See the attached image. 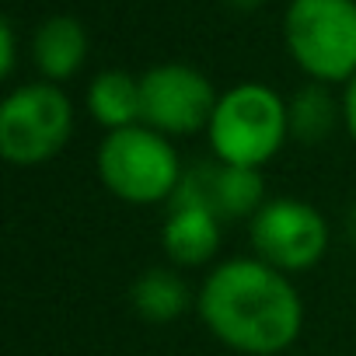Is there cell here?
<instances>
[{
  "label": "cell",
  "mask_w": 356,
  "mask_h": 356,
  "mask_svg": "<svg viewBox=\"0 0 356 356\" xmlns=\"http://www.w3.org/2000/svg\"><path fill=\"white\" fill-rule=\"evenodd\" d=\"M207 328L231 349L273 356L286 349L304 325V304L286 273L262 259H231L217 266L200 290Z\"/></svg>",
  "instance_id": "obj_1"
},
{
  "label": "cell",
  "mask_w": 356,
  "mask_h": 356,
  "mask_svg": "<svg viewBox=\"0 0 356 356\" xmlns=\"http://www.w3.org/2000/svg\"><path fill=\"white\" fill-rule=\"evenodd\" d=\"M98 178L115 200L150 207L175 196L182 182V164L164 133L136 122L105 133L98 147Z\"/></svg>",
  "instance_id": "obj_2"
},
{
  "label": "cell",
  "mask_w": 356,
  "mask_h": 356,
  "mask_svg": "<svg viewBox=\"0 0 356 356\" xmlns=\"http://www.w3.org/2000/svg\"><path fill=\"white\" fill-rule=\"evenodd\" d=\"M283 39L311 81L346 84L356 74V0H293Z\"/></svg>",
  "instance_id": "obj_3"
},
{
  "label": "cell",
  "mask_w": 356,
  "mask_h": 356,
  "mask_svg": "<svg viewBox=\"0 0 356 356\" xmlns=\"http://www.w3.org/2000/svg\"><path fill=\"white\" fill-rule=\"evenodd\" d=\"M207 133L213 157L241 168H262L290 140L286 102L266 84H238L220 95Z\"/></svg>",
  "instance_id": "obj_4"
},
{
  "label": "cell",
  "mask_w": 356,
  "mask_h": 356,
  "mask_svg": "<svg viewBox=\"0 0 356 356\" xmlns=\"http://www.w3.org/2000/svg\"><path fill=\"white\" fill-rule=\"evenodd\" d=\"M74 129L70 98L53 84H25L0 105V154L18 168H35L53 161Z\"/></svg>",
  "instance_id": "obj_5"
},
{
  "label": "cell",
  "mask_w": 356,
  "mask_h": 356,
  "mask_svg": "<svg viewBox=\"0 0 356 356\" xmlns=\"http://www.w3.org/2000/svg\"><path fill=\"white\" fill-rule=\"evenodd\" d=\"M143 95V126L164 133V136H189L203 126H210L217 108L213 84L186 63H161L150 67L140 77Z\"/></svg>",
  "instance_id": "obj_6"
},
{
  "label": "cell",
  "mask_w": 356,
  "mask_h": 356,
  "mask_svg": "<svg viewBox=\"0 0 356 356\" xmlns=\"http://www.w3.org/2000/svg\"><path fill=\"white\" fill-rule=\"evenodd\" d=\"M255 259L276 266L280 273L311 269L328 248L325 217L300 200H273L252 217Z\"/></svg>",
  "instance_id": "obj_7"
},
{
  "label": "cell",
  "mask_w": 356,
  "mask_h": 356,
  "mask_svg": "<svg viewBox=\"0 0 356 356\" xmlns=\"http://www.w3.org/2000/svg\"><path fill=\"white\" fill-rule=\"evenodd\" d=\"M168 207H196L213 213L220 224L255 217L262 210V175L259 168L227 164L220 157L200 161L196 168L182 171V182Z\"/></svg>",
  "instance_id": "obj_8"
},
{
  "label": "cell",
  "mask_w": 356,
  "mask_h": 356,
  "mask_svg": "<svg viewBox=\"0 0 356 356\" xmlns=\"http://www.w3.org/2000/svg\"><path fill=\"white\" fill-rule=\"evenodd\" d=\"M84 56H88V32L77 18L56 15V18H46L35 29L32 60H35V67L46 81H53V84L70 81L81 70Z\"/></svg>",
  "instance_id": "obj_9"
},
{
  "label": "cell",
  "mask_w": 356,
  "mask_h": 356,
  "mask_svg": "<svg viewBox=\"0 0 356 356\" xmlns=\"http://www.w3.org/2000/svg\"><path fill=\"white\" fill-rule=\"evenodd\" d=\"M161 241L175 266H203L220 248V220L196 207H168Z\"/></svg>",
  "instance_id": "obj_10"
},
{
  "label": "cell",
  "mask_w": 356,
  "mask_h": 356,
  "mask_svg": "<svg viewBox=\"0 0 356 356\" xmlns=\"http://www.w3.org/2000/svg\"><path fill=\"white\" fill-rule=\"evenodd\" d=\"M88 108H91L95 122L105 126L108 133L143 122L140 81L126 70H102L88 88Z\"/></svg>",
  "instance_id": "obj_11"
},
{
  "label": "cell",
  "mask_w": 356,
  "mask_h": 356,
  "mask_svg": "<svg viewBox=\"0 0 356 356\" xmlns=\"http://www.w3.org/2000/svg\"><path fill=\"white\" fill-rule=\"evenodd\" d=\"M342 119V102L332 98L325 84H304L290 102H286V126L297 143H321Z\"/></svg>",
  "instance_id": "obj_12"
},
{
  "label": "cell",
  "mask_w": 356,
  "mask_h": 356,
  "mask_svg": "<svg viewBox=\"0 0 356 356\" xmlns=\"http://www.w3.org/2000/svg\"><path fill=\"white\" fill-rule=\"evenodd\" d=\"M129 300H133V311L147 321H175L189 307V286L178 273L154 266L129 286Z\"/></svg>",
  "instance_id": "obj_13"
},
{
  "label": "cell",
  "mask_w": 356,
  "mask_h": 356,
  "mask_svg": "<svg viewBox=\"0 0 356 356\" xmlns=\"http://www.w3.org/2000/svg\"><path fill=\"white\" fill-rule=\"evenodd\" d=\"M342 126L356 140V74L346 81V91H342Z\"/></svg>",
  "instance_id": "obj_14"
},
{
  "label": "cell",
  "mask_w": 356,
  "mask_h": 356,
  "mask_svg": "<svg viewBox=\"0 0 356 356\" xmlns=\"http://www.w3.org/2000/svg\"><path fill=\"white\" fill-rule=\"evenodd\" d=\"M11 70H15V32L4 22L0 25V77H11Z\"/></svg>",
  "instance_id": "obj_15"
},
{
  "label": "cell",
  "mask_w": 356,
  "mask_h": 356,
  "mask_svg": "<svg viewBox=\"0 0 356 356\" xmlns=\"http://www.w3.org/2000/svg\"><path fill=\"white\" fill-rule=\"evenodd\" d=\"M346 234H349V241H353V248H356V203H353V210L346 213Z\"/></svg>",
  "instance_id": "obj_16"
},
{
  "label": "cell",
  "mask_w": 356,
  "mask_h": 356,
  "mask_svg": "<svg viewBox=\"0 0 356 356\" xmlns=\"http://www.w3.org/2000/svg\"><path fill=\"white\" fill-rule=\"evenodd\" d=\"M231 8H238V11H255V8H262L266 0H227Z\"/></svg>",
  "instance_id": "obj_17"
}]
</instances>
